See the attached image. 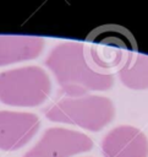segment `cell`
I'll return each instance as SVG.
<instances>
[{"instance_id": "obj_5", "label": "cell", "mask_w": 148, "mask_h": 157, "mask_svg": "<svg viewBox=\"0 0 148 157\" xmlns=\"http://www.w3.org/2000/svg\"><path fill=\"white\" fill-rule=\"evenodd\" d=\"M92 147V139L83 132L65 128H49L23 157H72L91 151Z\"/></svg>"}, {"instance_id": "obj_2", "label": "cell", "mask_w": 148, "mask_h": 157, "mask_svg": "<svg viewBox=\"0 0 148 157\" xmlns=\"http://www.w3.org/2000/svg\"><path fill=\"white\" fill-rule=\"evenodd\" d=\"M86 55L93 69L104 75L120 71L137 53L132 33L120 25H103L94 28L86 38Z\"/></svg>"}, {"instance_id": "obj_8", "label": "cell", "mask_w": 148, "mask_h": 157, "mask_svg": "<svg viewBox=\"0 0 148 157\" xmlns=\"http://www.w3.org/2000/svg\"><path fill=\"white\" fill-rule=\"evenodd\" d=\"M44 48V39L37 36H0V66L35 59Z\"/></svg>"}, {"instance_id": "obj_7", "label": "cell", "mask_w": 148, "mask_h": 157, "mask_svg": "<svg viewBox=\"0 0 148 157\" xmlns=\"http://www.w3.org/2000/svg\"><path fill=\"white\" fill-rule=\"evenodd\" d=\"M102 152L104 157H148V139L139 129L121 125L104 136Z\"/></svg>"}, {"instance_id": "obj_1", "label": "cell", "mask_w": 148, "mask_h": 157, "mask_svg": "<svg viewBox=\"0 0 148 157\" xmlns=\"http://www.w3.org/2000/svg\"><path fill=\"white\" fill-rule=\"evenodd\" d=\"M45 66L54 74L61 91L71 98L83 97L89 91L109 90L114 83L113 75L93 69L81 42L55 45L45 59Z\"/></svg>"}, {"instance_id": "obj_3", "label": "cell", "mask_w": 148, "mask_h": 157, "mask_svg": "<svg viewBox=\"0 0 148 157\" xmlns=\"http://www.w3.org/2000/svg\"><path fill=\"white\" fill-rule=\"evenodd\" d=\"M44 115L50 121L99 131L114 119L115 108L109 98L88 94L77 98H62L44 109Z\"/></svg>"}, {"instance_id": "obj_4", "label": "cell", "mask_w": 148, "mask_h": 157, "mask_svg": "<svg viewBox=\"0 0 148 157\" xmlns=\"http://www.w3.org/2000/svg\"><path fill=\"white\" fill-rule=\"evenodd\" d=\"M51 82L44 69L32 65L0 72V102L11 107H37L50 94Z\"/></svg>"}, {"instance_id": "obj_6", "label": "cell", "mask_w": 148, "mask_h": 157, "mask_svg": "<svg viewBox=\"0 0 148 157\" xmlns=\"http://www.w3.org/2000/svg\"><path fill=\"white\" fill-rule=\"evenodd\" d=\"M40 121L34 113L0 110V150L16 151L37 134Z\"/></svg>"}, {"instance_id": "obj_9", "label": "cell", "mask_w": 148, "mask_h": 157, "mask_svg": "<svg viewBox=\"0 0 148 157\" xmlns=\"http://www.w3.org/2000/svg\"><path fill=\"white\" fill-rule=\"evenodd\" d=\"M121 82L131 90L148 88V55L135 53L119 71Z\"/></svg>"}]
</instances>
